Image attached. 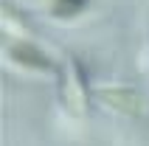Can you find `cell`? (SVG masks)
<instances>
[{"instance_id": "3957f363", "label": "cell", "mask_w": 149, "mask_h": 146, "mask_svg": "<svg viewBox=\"0 0 149 146\" xmlns=\"http://www.w3.org/2000/svg\"><path fill=\"white\" fill-rule=\"evenodd\" d=\"M84 6H87V0H54L51 11H54V17H76Z\"/></svg>"}, {"instance_id": "6da1fadb", "label": "cell", "mask_w": 149, "mask_h": 146, "mask_svg": "<svg viewBox=\"0 0 149 146\" xmlns=\"http://www.w3.org/2000/svg\"><path fill=\"white\" fill-rule=\"evenodd\" d=\"M96 96L107 107L118 110V113H127V115H146L149 113V101L130 87H101V90H96Z\"/></svg>"}, {"instance_id": "7a4b0ae2", "label": "cell", "mask_w": 149, "mask_h": 146, "mask_svg": "<svg viewBox=\"0 0 149 146\" xmlns=\"http://www.w3.org/2000/svg\"><path fill=\"white\" fill-rule=\"evenodd\" d=\"M8 56L14 62H20V65H25V67H34V70H51L54 67V62L31 42H17V40L8 42Z\"/></svg>"}]
</instances>
